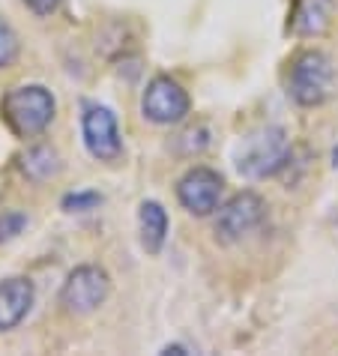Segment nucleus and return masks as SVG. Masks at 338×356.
Listing matches in <instances>:
<instances>
[{"label":"nucleus","mask_w":338,"mask_h":356,"mask_svg":"<svg viewBox=\"0 0 338 356\" xmlns=\"http://www.w3.org/2000/svg\"><path fill=\"white\" fill-rule=\"evenodd\" d=\"M0 111H3L6 123L22 135V138H33L39 132H45L54 120L57 102L48 87L42 84H22L13 87L3 102H0Z\"/></svg>","instance_id":"nucleus-1"},{"label":"nucleus","mask_w":338,"mask_h":356,"mask_svg":"<svg viewBox=\"0 0 338 356\" xmlns=\"http://www.w3.org/2000/svg\"><path fill=\"white\" fill-rule=\"evenodd\" d=\"M332 90H335V66L330 54L317 51V48L296 54V60L291 63V78H287V93H291L293 102L303 108H317L330 102Z\"/></svg>","instance_id":"nucleus-2"},{"label":"nucleus","mask_w":338,"mask_h":356,"mask_svg":"<svg viewBox=\"0 0 338 356\" xmlns=\"http://www.w3.org/2000/svg\"><path fill=\"white\" fill-rule=\"evenodd\" d=\"M264 219H266L264 197L257 192H236L216 210V222H213L216 240L225 245H234L246 240L248 234H255L264 225Z\"/></svg>","instance_id":"nucleus-3"},{"label":"nucleus","mask_w":338,"mask_h":356,"mask_svg":"<svg viewBox=\"0 0 338 356\" xmlns=\"http://www.w3.org/2000/svg\"><path fill=\"white\" fill-rule=\"evenodd\" d=\"M287 162H291V141L278 126H266V129L255 132L240 153V171L252 180H266V177L282 171Z\"/></svg>","instance_id":"nucleus-4"},{"label":"nucleus","mask_w":338,"mask_h":356,"mask_svg":"<svg viewBox=\"0 0 338 356\" xmlns=\"http://www.w3.org/2000/svg\"><path fill=\"white\" fill-rule=\"evenodd\" d=\"M108 293H111V279H108V273L102 266L81 264L66 275V282L61 288V305H63L66 314L84 318V314H93L99 305H105Z\"/></svg>","instance_id":"nucleus-5"},{"label":"nucleus","mask_w":338,"mask_h":356,"mask_svg":"<svg viewBox=\"0 0 338 356\" xmlns=\"http://www.w3.org/2000/svg\"><path fill=\"white\" fill-rule=\"evenodd\" d=\"M188 108H192V102H188V93L183 90V84L168 75H156L141 96L144 117L159 126H174V123L186 120Z\"/></svg>","instance_id":"nucleus-6"},{"label":"nucleus","mask_w":338,"mask_h":356,"mask_svg":"<svg viewBox=\"0 0 338 356\" xmlns=\"http://www.w3.org/2000/svg\"><path fill=\"white\" fill-rule=\"evenodd\" d=\"M222 192H225V180L222 174L213 171L207 165H195L180 177L177 183V201L192 216H213L222 201Z\"/></svg>","instance_id":"nucleus-7"},{"label":"nucleus","mask_w":338,"mask_h":356,"mask_svg":"<svg viewBox=\"0 0 338 356\" xmlns=\"http://www.w3.org/2000/svg\"><path fill=\"white\" fill-rule=\"evenodd\" d=\"M81 135L87 153L99 162H117L123 153V138L117 129V117L105 105H87L81 117Z\"/></svg>","instance_id":"nucleus-8"},{"label":"nucleus","mask_w":338,"mask_h":356,"mask_svg":"<svg viewBox=\"0 0 338 356\" xmlns=\"http://www.w3.org/2000/svg\"><path fill=\"white\" fill-rule=\"evenodd\" d=\"M33 282L24 279V275H15V279L0 282V332L15 330L33 309Z\"/></svg>","instance_id":"nucleus-9"},{"label":"nucleus","mask_w":338,"mask_h":356,"mask_svg":"<svg viewBox=\"0 0 338 356\" xmlns=\"http://www.w3.org/2000/svg\"><path fill=\"white\" fill-rule=\"evenodd\" d=\"M335 0H296L291 15V31L296 36H321L332 22Z\"/></svg>","instance_id":"nucleus-10"},{"label":"nucleus","mask_w":338,"mask_h":356,"mask_svg":"<svg viewBox=\"0 0 338 356\" xmlns=\"http://www.w3.org/2000/svg\"><path fill=\"white\" fill-rule=\"evenodd\" d=\"M138 227H141V245L150 254H159L168 240V213L159 201H144L138 210Z\"/></svg>","instance_id":"nucleus-11"},{"label":"nucleus","mask_w":338,"mask_h":356,"mask_svg":"<svg viewBox=\"0 0 338 356\" xmlns=\"http://www.w3.org/2000/svg\"><path fill=\"white\" fill-rule=\"evenodd\" d=\"M22 171H24L27 180L45 183L63 171V162H61V156H57V150L39 144V147H31V150L22 156Z\"/></svg>","instance_id":"nucleus-12"},{"label":"nucleus","mask_w":338,"mask_h":356,"mask_svg":"<svg viewBox=\"0 0 338 356\" xmlns=\"http://www.w3.org/2000/svg\"><path fill=\"white\" fill-rule=\"evenodd\" d=\"M18 54H22V39L13 31V24L0 18V69L13 66L18 60Z\"/></svg>","instance_id":"nucleus-13"},{"label":"nucleus","mask_w":338,"mask_h":356,"mask_svg":"<svg viewBox=\"0 0 338 356\" xmlns=\"http://www.w3.org/2000/svg\"><path fill=\"white\" fill-rule=\"evenodd\" d=\"M99 201H102V197L93 195V192H78V195H66L63 207H66V210H72V207H75V210H93Z\"/></svg>","instance_id":"nucleus-14"},{"label":"nucleus","mask_w":338,"mask_h":356,"mask_svg":"<svg viewBox=\"0 0 338 356\" xmlns=\"http://www.w3.org/2000/svg\"><path fill=\"white\" fill-rule=\"evenodd\" d=\"M22 227H24V216H18V213L3 216V219H0V240H13Z\"/></svg>","instance_id":"nucleus-15"},{"label":"nucleus","mask_w":338,"mask_h":356,"mask_svg":"<svg viewBox=\"0 0 338 356\" xmlns=\"http://www.w3.org/2000/svg\"><path fill=\"white\" fill-rule=\"evenodd\" d=\"M61 3L63 0H24V6L31 9V13H36V15H51V13L61 9Z\"/></svg>","instance_id":"nucleus-16"},{"label":"nucleus","mask_w":338,"mask_h":356,"mask_svg":"<svg viewBox=\"0 0 338 356\" xmlns=\"http://www.w3.org/2000/svg\"><path fill=\"white\" fill-rule=\"evenodd\" d=\"M162 353H186V348H180V344H174V348H171V344H168Z\"/></svg>","instance_id":"nucleus-17"}]
</instances>
